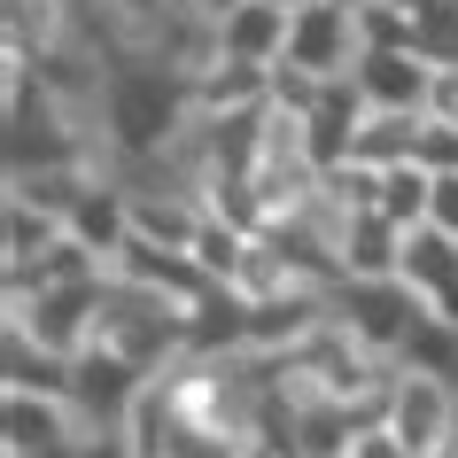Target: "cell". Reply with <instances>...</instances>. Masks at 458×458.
<instances>
[{"label":"cell","instance_id":"obj_6","mask_svg":"<svg viewBox=\"0 0 458 458\" xmlns=\"http://www.w3.org/2000/svg\"><path fill=\"white\" fill-rule=\"evenodd\" d=\"M381 420L396 435H404L420 458H435L443 443H451L458 428V381H443V373H411V365H396V381H388V404Z\"/></svg>","mask_w":458,"mask_h":458},{"label":"cell","instance_id":"obj_12","mask_svg":"<svg viewBox=\"0 0 458 458\" xmlns=\"http://www.w3.org/2000/svg\"><path fill=\"white\" fill-rule=\"evenodd\" d=\"M71 31H86L71 0H0V55H47Z\"/></svg>","mask_w":458,"mask_h":458},{"label":"cell","instance_id":"obj_3","mask_svg":"<svg viewBox=\"0 0 458 458\" xmlns=\"http://www.w3.org/2000/svg\"><path fill=\"white\" fill-rule=\"evenodd\" d=\"M109 280V272H101ZM101 280H47V288H8V327L39 335L47 350L78 358L101 335Z\"/></svg>","mask_w":458,"mask_h":458},{"label":"cell","instance_id":"obj_1","mask_svg":"<svg viewBox=\"0 0 458 458\" xmlns=\"http://www.w3.org/2000/svg\"><path fill=\"white\" fill-rule=\"evenodd\" d=\"M194 117V78L171 71L156 47H109V78H101L94 132L117 164H148L164 156Z\"/></svg>","mask_w":458,"mask_h":458},{"label":"cell","instance_id":"obj_7","mask_svg":"<svg viewBox=\"0 0 458 458\" xmlns=\"http://www.w3.org/2000/svg\"><path fill=\"white\" fill-rule=\"evenodd\" d=\"M420 311H428V303H420L396 272H388V280H335V318H342L358 342L388 350V358H396V342L420 327Z\"/></svg>","mask_w":458,"mask_h":458},{"label":"cell","instance_id":"obj_14","mask_svg":"<svg viewBox=\"0 0 458 458\" xmlns=\"http://www.w3.org/2000/svg\"><path fill=\"white\" fill-rule=\"evenodd\" d=\"M0 365H8V388H63L71 396V358L24 327H8V318H0Z\"/></svg>","mask_w":458,"mask_h":458},{"label":"cell","instance_id":"obj_11","mask_svg":"<svg viewBox=\"0 0 458 458\" xmlns=\"http://www.w3.org/2000/svg\"><path fill=\"white\" fill-rule=\"evenodd\" d=\"M288 24L295 8H280V0H242V8H225L217 16V55H233V63H280L288 55Z\"/></svg>","mask_w":458,"mask_h":458},{"label":"cell","instance_id":"obj_13","mask_svg":"<svg viewBox=\"0 0 458 458\" xmlns=\"http://www.w3.org/2000/svg\"><path fill=\"white\" fill-rule=\"evenodd\" d=\"M63 242V217L47 210V202H31V194H0V272H16V265H39L47 249Z\"/></svg>","mask_w":458,"mask_h":458},{"label":"cell","instance_id":"obj_17","mask_svg":"<svg viewBox=\"0 0 458 458\" xmlns=\"http://www.w3.org/2000/svg\"><path fill=\"white\" fill-rule=\"evenodd\" d=\"M420 164H428V171H458V124L428 117V132H420Z\"/></svg>","mask_w":458,"mask_h":458},{"label":"cell","instance_id":"obj_8","mask_svg":"<svg viewBox=\"0 0 458 458\" xmlns=\"http://www.w3.org/2000/svg\"><path fill=\"white\" fill-rule=\"evenodd\" d=\"M78 428L86 420L63 388H0V451H63Z\"/></svg>","mask_w":458,"mask_h":458},{"label":"cell","instance_id":"obj_22","mask_svg":"<svg viewBox=\"0 0 458 458\" xmlns=\"http://www.w3.org/2000/svg\"><path fill=\"white\" fill-rule=\"evenodd\" d=\"M342 458H350V451H342Z\"/></svg>","mask_w":458,"mask_h":458},{"label":"cell","instance_id":"obj_16","mask_svg":"<svg viewBox=\"0 0 458 458\" xmlns=\"http://www.w3.org/2000/svg\"><path fill=\"white\" fill-rule=\"evenodd\" d=\"M350 458H420V451H411V443L388 428V420H365V428L350 435Z\"/></svg>","mask_w":458,"mask_h":458},{"label":"cell","instance_id":"obj_21","mask_svg":"<svg viewBox=\"0 0 458 458\" xmlns=\"http://www.w3.org/2000/svg\"><path fill=\"white\" fill-rule=\"evenodd\" d=\"M280 8H303V0H280Z\"/></svg>","mask_w":458,"mask_h":458},{"label":"cell","instance_id":"obj_2","mask_svg":"<svg viewBox=\"0 0 458 458\" xmlns=\"http://www.w3.org/2000/svg\"><path fill=\"white\" fill-rule=\"evenodd\" d=\"M109 350H124L132 365H148V373H164L179 350H187V311L171 303V295H156L148 280H132V272H109L101 280V335Z\"/></svg>","mask_w":458,"mask_h":458},{"label":"cell","instance_id":"obj_15","mask_svg":"<svg viewBox=\"0 0 458 458\" xmlns=\"http://www.w3.org/2000/svg\"><path fill=\"white\" fill-rule=\"evenodd\" d=\"M428 187H435V171L411 156V164H388L381 171V217H396V225H420L428 217Z\"/></svg>","mask_w":458,"mask_h":458},{"label":"cell","instance_id":"obj_4","mask_svg":"<svg viewBox=\"0 0 458 458\" xmlns=\"http://www.w3.org/2000/svg\"><path fill=\"white\" fill-rule=\"evenodd\" d=\"M358 55H365L358 8H350V0H303L295 24H288V55H280V63L303 71V78H350Z\"/></svg>","mask_w":458,"mask_h":458},{"label":"cell","instance_id":"obj_5","mask_svg":"<svg viewBox=\"0 0 458 458\" xmlns=\"http://www.w3.org/2000/svg\"><path fill=\"white\" fill-rule=\"evenodd\" d=\"M140 396H148V365H132L124 350L86 342V350L71 358V404H78L86 428H124Z\"/></svg>","mask_w":458,"mask_h":458},{"label":"cell","instance_id":"obj_10","mask_svg":"<svg viewBox=\"0 0 458 458\" xmlns=\"http://www.w3.org/2000/svg\"><path fill=\"white\" fill-rule=\"evenodd\" d=\"M350 78H358L365 109H428L435 55H428V47H365Z\"/></svg>","mask_w":458,"mask_h":458},{"label":"cell","instance_id":"obj_18","mask_svg":"<svg viewBox=\"0 0 458 458\" xmlns=\"http://www.w3.org/2000/svg\"><path fill=\"white\" fill-rule=\"evenodd\" d=\"M428 225H451V233H458V171H435V187H428Z\"/></svg>","mask_w":458,"mask_h":458},{"label":"cell","instance_id":"obj_20","mask_svg":"<svg viewBox=\"0 0 458 458\" xmlns=\"http://www.w3.org/2000/svg\"><path fill=\"white\" fill-rule=\"evenodd\" d=\"M179 8H194V16H210V24H217V16H225V8H242V0H179Z\"/></svg>","mask_w":458,"mask_h":458},{"label":"cell","instance_id":"obj_9","mask_svg":"<svg viewBox=\"0 0 458 458\" xmlns=\"http://www.w3.org/2000/svg\"><path fill=\"white\" fill-rule=\"evenodd\" d=\"M396 280H404L435 318H458V233L451 225H404V257H396Z\"/></svg>","mask_w":458,"mask_h":458},{"label":"cell","instance_id":"obj_19","mask_svg":"<svg viewBox=\"0 0 458 458\" xmlns=\"http://www.w3.org/2000/svg\"><path fill=\"white\" fill-rule=\"evenodd\" d=\"M428 117L458 124V63H435V86H428Z\"/></svg>","mask_w":458,"mask_h":458}]
</instances>
